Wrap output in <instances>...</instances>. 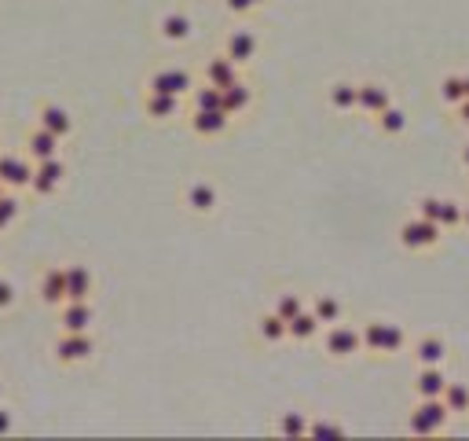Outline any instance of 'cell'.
I'll use <instances>...</instances> for the list:
<instances>
[{
    "instance_id": "obj_19",
    "label": "cell",
    "mask_w": 469,
    "mask_h": 441,
    "mask_svg": "<svg viewBox=\"0 0 469 441\" xmlns=\"http://www.w3.org/2000/svg\"><path fill=\"white\" fill-rule=\"evenodd\" d=\"M191 34H195V22L183 12H169L158 19V37L166 45H183V41H191Z\"/></svg>"
},
{
    "instance_id": "obj_3",
    "label": "cell",
    "mask_w": 469,
    "mask_h": 441,
    "mask_svg": "<svg viewBox=\"0 0 469 441\" xmlns=\"http://www.w3.org/2000/svg\"><path fill=\"white\" fill-rule=\"evenodd\" d=\"M323 335V353L334 361H349L356 357V353H363V339H360V328H352V323H330V328L319 331Z\"/></svg>"
},
{
    "instance_id": "obj_48",
    "label": "cell",
    "mask_w": 469,
    "mask_h": 441,
    "mask_svg": "<svg viewBox=\"0 0 469 441\" xmlns=\"http://www.w3.org/2000/svg\"><path fill=\"white\" fill-rule=\"evenodd\" d=\"M0 261H4V243H0Z\"/></svg>"
},
{
    "instance_id": "obj_12",
    "label": "cell",
    "mask_w": 469,
    "mask_h": 441,
    "mask_svg": "<svg viewBox=\"0 0 469 441\" xmlns=\"http://www.w3.org/2000/svg\"><path fill=\"white\" fill-rule=\"evenodd\" d=\"M96 323V309L88 302H62L59 306V331H92Z\"/></svg>"
},
{
    "instance_id": "obj_41",
    "label": "cell",
    "mask_w": 469,
    "mask_h": 441,
    "mask_svg": "<svg viewBox=\"0 0 469 441\" xmlns=\"http://www.w3.org/2000/svg\"><path fill=\"white\" fill-rule=\"evenodd\" d=\"M12 430V408L8 404H0V437H4Z\"/></svg>"
},
{
    "instance_id": "obj_22",
    "label": "cell",
    "mask_w": 469,
    "mask_h": 441,
    "mask_svg": "<svg viewBox=\"0 0 469 441\" xmlns=\"http://www.w3.org/2000/svg\"><path fill=\"white\" fill-rule=\"evenodd\" d=\"M62 140L55 136V133H48V129H34V133H29L26 136V155L29 159H34V162H44V159H55L59 151H62V147H59Z\"/></svg>"
},
{
    "instance_id": "obj_2",
    "label": "cell",
    "mask_w": 469,
    "mask_h": 441,
    "mask_svg": "<svg viewBox=\"0 0 469 441\" xmlns=\"http://www.w3.org/2000/svg\"><path fill=\"white\" fill-rule=\"evenodd\" d=\"M400 247L403 250H411V254H425V250H433V247H441V240H444V228L436 225V221H425V217H408L400 225Z\"/></svg>"
},
{
    "instance_id": "obj_38",
    "label": "cell",
    "mask_w": 469,
    "mask_h": 441,
    "mask_svg": "<svg viewBox=\"0 0 469 441\" xmlns=\"http://www.w3.org/2000/svg\"><path fill=\"white\" fill-rule=\"evenodd\" d=\"M12 306H15V283L0 276V313L12 309Z\"/></svg>"
},
{
    "instance_id": "obj_17",
    "label": "cell",
    "mask_w": 469,
    "mask_h": 441,
    "mask_svg": "<svg viewBox=\"0 0 469 441\" xmlns=\"http://www.w3.org/2000/svg\"><path fill=\"white\" fill-rule=\"evenodd\" d=\"M37 126H41V129H48V133H55L59 140H67V136L74 133V118H70V110H67V107H59V103H44V107H37Z\"/></svg>"
},
{
    "instance_id": "obj_1",
    "label": "cell",
    "mask_w": 469,
    "mask_h": 441,
    "mask_svg": "<svg viewBox=\"0 0 469 441\" xmlns=\"http://www.w3.org/2000/svg\"><path fill=\"white\" fill-rule=\"evenodd\" d=\"M448 420H451V412H448V404L441 397H418V404L411 408L408 430L418 434V437H433V434L448 430Z\"/></svg>"
},
{
    "instance_id": "obj_14",
    "label": "cell",
    "mask_w": 469,
    "mask_h": 441,
    "mask_svg": "<svg viewBox=\"0 0 469 441\" xmlns=\"http://www.w3.org/2000/svg\"><path fill=\"white\" fill-rule=\"evenodd\" d=\"M37 294H41V302L59 309L62 302H67V269L62 265H52V269L41 273V283H37Z\"/></svg>"
},
{
    "instance_id": "obj_34",
    "label": "cell",
    "mask_w": 469,
    "mask_h": 441,
    "mask_svg": "<svg viewBox=\"0 0 469 441\" xmlns=\"http://www.w3.org/2000/svg\"><path fill=\"white\" fill-rule=\"evenodd\" d=\"M408 346V331H403V323H392L385 320V339H382V357H396Z\"/></svg>"
},
{
    "instance_id": "obj_23",
    "label": "cell",
    "mask_w": 469,
    "mask_h": 441,
    "mask_svg": "<svg viewBox=\"0 0 469 441\" xmlns=\"http://www.w3.org/2000/svg\"><path fill=\"white\" fill-rule=\"evenodd\" d=\"M356 96H360V81H334L327 88V103L337 114H352L356 110Z\"/></svg>"
},
{
    "instance_id": "obj_44",
    "label": "cell",
    "mask_w": 469,
    "mask_h": 441,
    "mask_svg": "<svg viewBox=\"0 0 469 441\" xmlns=\"http://www.w3.org/2000/svg\"><path fill=\"white\" fill-rule=\"evenodd\" d=\"M249 4H254V8H264V4H268V0H249Z\"/></svg>"
},
{
    "instance_id": "obj_11",
    "label": "cell",
    "mask_w": 469,
    "mask_h": 441,
    "mask_svg": "<svg viewBox=\"0 0 469 441\" xmlns=\"http://www.w3.org/2000/svg\"><path fill=\"white\" fill-rule=\"evenodd\" d=\"M389 103H392L389 85H382V81H360V96H356V110H360V114L378 118Z\"/></svg>"
},
{
    "instance_id": "obj_46",
    "label": "cell",
    "mask_w": 469,
    "mask_h": 441,
    "mask_svg": "<svg viewBox=\"0 0 469 441\" xmlns=\"http://www.w3.org/2000/svg\"><path fill=\"white\" fill-rule=\"evenodd\" d=\"M4 192H12V188H8V184H4V181H0V195H4Z\"/></svg>"
},
{
    "instance_id": "obj_36",
    "label": "cell",
    "mask_w": 469,
    "mask_h": 441,
    "mask_svg": "<svg viewBox=\"0 0 469 441\" xmlns=\"http://www.w3.org/2000/svg\"><path fill=\"white\" fill-rule=\"evenodd\" d=\"M19 214H22V206H19V199L12 195V192H4L0 195V235H4L15 221H19Z\"/></svg>"
},
{
    "instance_id": "obj_26",
    "label": "cell",
    "mask_w": 469,
    "mask_h": 441,
    "mask_svg": "<svg viewBox=\"0 0 469 441\" xmlns=\"http://www.w3.org/2000/svg\"><path fill=\"white\" fill-rule=\"evenodd\" d=\"M311 316H316L323 328H330V323L345 316V306H341L337 294H316V298H311Z\"/></svg>"
},
{
    "instance_id": "obj_45",
    "label": "cell",
    "mask_w": 469,
    "mask_h": 441,
    "mask_svg": "<svg viewBox=\"0 0 469 441\" xmlns=\"http://www.w3.org/2000/svg\"><path fill=\"white\" fill-rule=\"evenodd\" d=\"M462 81H465V100H469V74H462Z\"/></svg>"
},
{
    "instance_id": "obj_24",
    "label": "cell",
    "mask_w": 469,
    "mask_h": 441,
    "mask_svg": "<svg viewBox=\"0 0 469 441\" xmlns=\"http://www.w3.org/2000/svg\"><path fill=\"white\" fill-rule=\"evenodd\" d=\"M319 331H323V323L311 316L308 306L294 320H287V339H294V342H311V339H319Z\"/></svg>"
},
{
    "instance_id": "obj_37",
    "label": "cell",
    "mask_w": 469,
    "mask_h": 441,
    "mask_svg": "<svg viewBox=\"0 0 469 441\" xmlns=\"http://www.w3.org/2000/svg\"><path fill=\"white\" fill-rule=\"evenodd\" d=\"M345 434V427H337L330 420H316V423H308V437H341Z\"/></svg>"
},
{
    "instance_id": "obj_43",
    "label": "cell",
    "mask_w": 469,
    "mask_h": 441,
    "mask_svg": "<svg viewBox=\"0 0 469 441\" xmlns=\"http://www.w3.org/2000/svg\"><path fill=\"white\" fill-rule=\"evenodd\" d=\"M462 166H465V169H469V143H465V147H462Z\"/></svg>"
},
{
    "instance_id": "obj_47",
    "label": "cell",
    "mask_w": 469,
    "mask_h": 441,
    "mask_svg": "<svg viewBox=\"0 0 469 441\" xmlns=\"http://www.w3.org/2000/svg\"><path fill=\"white\" fill-rule=\"evenodd\" d=\"M0 401H4V382H0Z\"/></svg>"
},
{
    "instance_id": "obj_8",
    "label": "cell",
    "mask_w": 469,
    "mask_h": 441,
    "mask_svg": "<svg viewBox=\"0 0 469 441\" xmlns=\"http://www.w3.org/2000/svg\"><path fill=\"white\" fill-rule=\"evenodd\" d=\"M183 206L198 217H209V214H216V206H221V192H216L209 181H191L183 188Z\"/></svg>"
},
{
    "instance_id": "obj_15",
    "label": "cell",
    "mask_w": 469,
    "mask_h": 441,
    "mask_svg": "<svg viewBox=\"0 0 469 441\" xmlns=\"http://www.w3.org/2000/svg\"><path fill=\"white\" fill-rule=\"evenodd\" d=\"M221 107H224V114H231V118H242L249 107H254V85H249L246 78H239L235 85L221 88Z\"/></svg>"
},
{
    "instance_id": "obj_6",
    "label": "cell",
    "mask_w": 469,
    "mask_h": 441,
    "mask_svg": "<svg viewBox=\"0 0 469 441\" xmlns=\"http://www.w3.org/2000/svg\"><path fill=\"white\" fill-rule=\"evenodd\" d=\"M195 88V78L180 70V67H162V70H154L147 78V93H166V96H180L187 100V93Z\"/></svg>"
},
{
    "instance_id": "obj_31",
    "label": "cell",
    "mask_w": 469,
    "mask_h": 441,
    "mask_svg": "<svg viewBox=\"0 0 469 441\" xmlns=\"http://www.w3.org/2000/svg\"><path fill=\"white\" fill-rule=\"evenodd\" d=\"M441 103L444 107H458L462 100H465V81H462V74H448V78H441Z\"/></svg>"
},
{
    "instance_id": "obj_10",
    "label": "cell",
    "mask_w": 469,
    "mask_h": 441,
    "mask_svg": "<svg viewBox=\"0 0 469 441\" xmlns=\"http://www.w3.org/2000/svg\"><path fill=\"white\" fill-rule=\"evenodd\" d=\"M67 269V302H88L96 294V273L88 265L74 261V265H62Z\"/></svg>"
},
{
    "instance_id": "obj_25",
    "label": "cell",
    "mask_w": 469,
    "mask_h": 441,
    "mask_svg": "<svg viewBox=\"0 0 469 441\" xmlns=\"http://www.w3.org/2000/svg\"><path fill=\"white\" fill-rule=\"evenodd\" d=\"M374 126H378L382 136H403V133H408V126H411V118H408V110H400L396 103H389L378 118H374Z\"/></svg>"
},
{
    "instance_id": "obj_35",
    "label": "cell",
    "mask_w": 469,
    "mask_h": 441,
    "mask_svg": "<svg viewBox=\"0 0 469 441\" xmlns=\"http://www.w3.org/2000/svg\"><path fill=\"white\" fill-rule=\"evenodd\" d=\"M301 309H304V294H297V290H283L275 298V306H271V313H279L283 320H294Z\"/></svg>"
},
{
    "instance_id": "obj_16",
    "label": "cell",
    "mask_w": 469,
    "mask_h": 441,
    "mask_svg": "<svg viewBox=\"0 0 469 441\" xmlns=\"http://www.w3.org/2000/svg\"><path fill=\"white\" fill-rule=\"evenodd\" d=\"M257 48H261V41H257L254 29H231L228 41H224V55H228V59H235L239 67H246L249 59L257 55Z\"/></svg>"
},
{
    "instance_id": "obj_9",
    "label": "cell",
    "mask_w": 469,
    "mask_h": 441,
    "mask_svg": "<svg viewBox=\"0 0 469 441\" xmlns=\"http://www.w3.org/2000/svg\"><path fill=\"white\" fill-rule=\"evenodd\" d=\"M231 122H235V118H231V114H224V110H191V114H187V126H191V133H195V136H202V140L224 136Z\"/></svg>"
},
{
    "instance_id": "obj_27",
    "label": "cell",
    "mask_w": 469,
    "mask_h": 441,
    "mask_svg": "<svg viewBox=\"0 0 469 441\" xmlns=\"http://www.w3.org/2000/svg\"><path fill=\"white\" fill-rule=\"evenodd\" d=\"M441 401L448 404L451 416H469V382H462V379L451 382V379H448V387H444Z\"/></svg>"
},
{
    "instance_id": "obj_5",
    "label": "cell",
    "mask_w": 469,
    "mask_h": 441,
    "mask_svg": "<svg viewBox=\"0 0 469 441\" xmlns=\"http://www.w3.org/2000/svg\"><path fill=\"white\" fill-rule=\"evenodd\" d=\"M96 353V339L92 331H62L55 339V361L59 364H81Z\"/></svg>"
},
{
    "instance_id": "obj_33",
    "label": "cell",
    "mask_w": 469,
    "mask_h": 441,
    "mask_svg": "<svg viewBox=\"0 0 469 441\" xmlns=\"http://www.w3.org/2000/svg\"><path fill=\"white\" fill-rule=\"evenodd\" d=\"M279 434L283 437H308V416L297 408L283 412V416H279Z\"/></svg>"
},
{
    "instance_id": "obj_39",
    "label": "cell",
    "mask_w": 469,
    "mask_h": 441,
    "mask_svg": "<svg viewBox=\"0 0 469 441\" xmlns=\"http://www.w3.org/2000/svg\"><path fill=\"white\" fill-rule=\"evenodd\" d=\"M224 8L231 12V15H249V12H257L249 0H224Z\"/></svg>"
},
{
    "instance_id": "obj_18",
    "label": "cell",
    "mask_w": 469,
    "mask_h": 441,
    "mask_svg": "<svg viewBox=\"0 0 469 441\" xmlns=\"http://www.w3.org/2000/svg\"><path fill=\"white\" fill-rule=\"evenodd\" d=\"M143 110L150 122H173L183 114V100L180 96H166V93H147L143 96Z\"/></svg>"
},
{
    "instance_id": "obj_32",
    "label": "cell",
    "mask_w": 469,
    "mask_h": 441,
    "mask_svg": "<svg viewBox=\"0 0 469 441\" xmlns=\"http://www.w3.org/2000/svg\"><path fill=\"white\" fill-rule=\"evenodd\" d=\"M436 225H441L444 232L462 228V202L458 199H441V206H436Z\"/></svg>"
},
{
    "instance_id": "obj_40",
    "label": "cell",
    "mask_w": 469,
    "mask_h": 441,
    "mask_svg": "<svg viewBox=\"0 0 469 441\" xmlns=\"http://www.w3.org/2000/svg\"><path fill=\"white\" fill-rule=\"evenodd\" d=\"M451 110H455V118H458V126H462V129H469V100H462V103H458V107H451Z\"/></svg>"
},
{
    "instance_id": "obj_13",
    "label": "cell",
    "mask_w": 469,
    "mask_h": 441,
    "mask_svg": "<svg viewBox=\"0 0 469 441\" xmlns=\"http://www.w3.org/2000/svg\"><path fill=\"white\" fill-rule=\"evenodd\" d=\"M239 78H242V67L235 63V59H228L224 52H221V55H209L206 67H202V81H209V85H216V88H228V85H235Z\"/></svg>"
},
{
    "instance_id": "obj_29",
    "label": "cell",
    "mask_w": 469,
    "mask_h": 441,
    "mask_svg": "<svg viewBox=\"0 0 469 441\" xmlns=\"http://www.w3.org/2000/svg\"><path fill=\"white\" fill-rule=\"evenodd\" d=\"M257 335H261L268 346L287 342V320L279 316V313H261V320H257Z\"/></svg>"
},
{
    "instance_id": "obj_20",
    "label": "cell",
    "mask_w": 469,
    "mask_h": 441,
    "mask_svg": "<svg viewBox=\"0 0 469 441\" xmlns=\"http://www.w3.org/2000/svg\"><path fill=\"white\" fill-rule=\"evenodd\" d=\"M411 357L418 361V368H433V364H444L448 361V342L441 335H422L411 346Z\"/></svg>"
},
{
    "instance_id": "obj_30",
    "label": "cell",
    "mask_w": 469,
    "mask_h": 441,
    "mask_svg": "<svg viewBox=\"0 0 469 441\" xmlns=\"http://www.w3.org/2000/svg\"><path fill=\"white\" fill-rule=\"evenodd\" d=\"M360 339H363V353H374L382 357V339H385V320H367L360 328Z\"/></svg>"
},
{
    "instance_id": "obj_42",
    "label": "cell",
    "mask_w": 469,
    "mask_h": 441,
    "mask_svg": "<svg viewBox=\"0 0 469 441\" xmlns=\"http://www.w3.org/2000/svg\"><path fill=\"white\" fill-rule=\"evenodd\" d=\"M462 228H469V202H462Z\"/></svg>"
},
{
    "instance_id": "obj_7",
    "label": "cell",
    "mask_w": 469,
    "mask_h": 441,
    "mask_svg": "<svg viewBox=\"0 0 469 441\" xmlns=\"http://www.w3.org/2000/svg\"><path fill=\"white\" fill-rule=\"evenodd\" d=\"M29 176H34V159L22 151H0V181L12 192L29 188Z\"/></svg>"
},
{
    "instance_id": "obj_21",
    "label": "cell",
    "mask_w": 469,
    "mask_h": 441,
    "mask_svg": "<svg viewBox=\"0 0 469 441\" xmlns=\"http://www.w3.org/2000/svg\"><path fill=\"white\" fill-rule=\"evenodd\" d=\"M411 387H415V397H441L444 387H448V372H444V364L418 368V375H415Z\"/></svg>"
},
{
    "instance_id": "obj_4",
    "label": "cell",
    "mask_w": 469,
    "mask_h": 441,
    "mask_svg": "<svg viewBox=\"0 0 469 441\" xmlns=\"http://www.w3.org/2000/svg\"><path fill=\"white\" fill-rule=\"evenodd\" d=\"M62 181H67V162H62V155L55 159H44V162H34V176H29V192H34L37 199H48L62 188Z\"/></svg>"
},
{
    "instance_id": "obj_28",
    "label": "cell",
    "mask_w": 469,
    "mask_h": 441,
    "mask_svg": "<svg viewBox=\"0 0 469 441\" xmlns=\"http://www.w3.org/2000/svg\"><path fill=\"white\" fill-rule=\"evenodd\" d=\"M187 103H191V110H224L221 107V88L209 85V81L195 85L191 93H187Z\"/></svg>"
}]
</instances>
